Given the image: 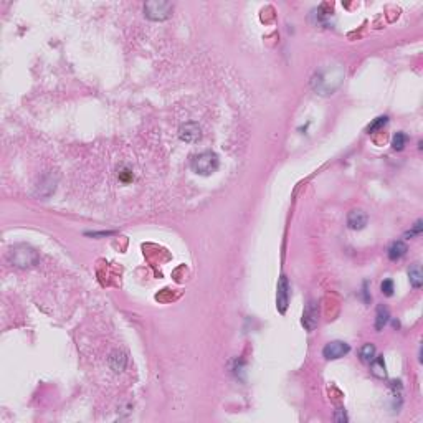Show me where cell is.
<instances>
[{
	"label": "cell",
	"instance_id": "cell-1",
	"mask_svg": "<svg viewBox=\"0 0 423 423\" xmlns=\"http://www.w3.org/2000/svg\"><path fill=\"white\" fill-rule=\"evenodd\" d=\"M219 165L220 160L215 152H202V154L194 156L190 160L192 171L199 174V176H210L219 169Z\"/></svg>",
	"mask_w": 423,
	"mask_h": 423
},
{
	"label": "cell",
	"instance_id": "cell-2",
	"mask_svg": "<svg viewBox=\"0 0 423 423\" xmlns=\"http://www.w3.org/2000/svg\"><path fill=\"white\" fill-rule=\"evenodd\" d=\"M38 260H40L38 253L27 245H19V246L12 248V251H10L12 265L17 268H22V269L35 267V265L38 263Z\"/></svg>",
	"mask_w": 423,
	"mask_h": 423
},
{
	"label": "cell",
	"instance_id": "cell-3",
	"mask_svg": "<svg viewBox=\"0 0 423 423\" xmlns=\"http://www.w3.org/2000/svg\"><path fill=\"white\" fill-rule=\"evenodd\" d=\"M174 5L164 0H151L144 3V15L152 22H164L171 19Z\"/></svg>",
	"mask_w": 423,
	"mask_h": 423
},
{
	"label": "cell",
	"instance_id": "cell-4",
	"mask_svg": "<svg viewBox=\"0 0 423 423\" xmlns=\"http://www.w3.org/2000/svg\"><path fill=\"white\" fill-rule=\"evenodd\" d=\"M349 351H351L349 344L342 342V341H333V342L326 344V347L322 349V356H324V359H328V360H335V359H341V357L349 354Z\"/></svg>",
	"mask_w": 423,
	"mask_h": 423
},
{
	"label": "cell",
	"instance_id": "cell-5",
	"mask_svg": "<svg viewBox=\"0 0 423 423\" xmlns=\"http://www.w3.org/2000/svg\"><path fill=\"white\" fill-rule=\"evenodd\" d=\"M288 303H289V283L286 276H281L278 281V291H276V306L281 314L286 312Z\"/></svg>",
	"mask_w": 423,
	"mask_h": 423
},
{
	"label": "cell",
	"instance_id": "cell-6",
	"mask_svg": "<svg viewBox=\"0 0 423 423\" xmlns=\"http://www.w3.org/2000/svg\"><path fill=\"white\" fill-rule=\"evenodd\" d=\"M317 321H319V309H317V304L314 301H309L306 309L303 312V326L306 328L309 333L316 329Z\"/></svg>",
	"mask_w": 423,
	"mask_h": 423
},
{
	"label": "cell",
	"instance_id": "cell-7",
	"mask_svg": "<svg viewBox=\"0 0 423 423\" xmlns=\"http://www.w3.org/2000/svg\"><path fill=\"white\" fill-rule=\"evenodd\" d=\"M202 133H200V126L197 123H185L178 129V137L184 142H195L199 141Z\"/></svg>",
	"mask_w": 423,
	"mask_h": 423
},
{
	"label": "cell",
	"instance_id": "cell-8",
	"mask_svg": "<svg viewBox=\"0 0 423 423\" xmlns=\"http://www.w3.org/2000/svg\"><path fill=\"white\" fill-rule=\"evenodd\" d=\"M367 213L364 210H351L347 215V225L352 230H362L367 225Z\"/></svg>",
	"mask_w": 423,
	"mask_h": 423
},
{
	"label": "cell",
	"instance_id": "cell-9",
	"mask_svg": "<svg viewBox=\"0 0 423 423\" xmlns=\"http://www.w3.org/2000/svg\"><path fill=\"white\" fill-rule=\"evenodd\" d=\"M126 364H128V357H126L124 352L121 351H114L110 357V365L114 372H123L126 369Z\"/></svg>",
	"mask_w": 423,
	"mask_h": 423
},
{
	"label": "cell",
	"instance_id": "cell-10",
	"mask_svg": "<svg viewBox=\"0 0 423 423\" xmlns=\"http://www.w3.org/2000/svg\"><path fill=\"white\" fill-rule=\"evenodd\" d=\"M407 255V245L402 242V240H399V242H394L389 248V258L392 261H399L402 260L403 256Z\"/></svg>",
	"mask_w": 423,
	"mask_h": 423
},
{
	"label": "cell",
	"instance_id": "cell-11",
	"mask_svg": "<svg viewBox=\"0 0 423 423\" xmlns=\"http://www.w3.org/2000/svg\"><path fill=\"white\" fill-rule=\"evenodd\" d=\"M408 278H410V285H412L413 288H422L423 285V273H422V268L420 265H413V267H410L408 269Z\"/></svg>",
	"mask_w": 423,
	"mask_h": 423
},
{
	"label": "cell",
	"instance_id": "cell-12",
	"mask_svg": "<svg viewBox=\"0 0 423 423\" xmlns=\"http://www.w3.org/2000/svg\"><path fill=\"white\" fill-rule=\"evenodd\" d=\"M370 372L377 378H387V370H385V364H383L382 357H376V359L370 362Z\"/></svg>",
	"mask_w": 423,
	"mask_h": 423
},
{
	"label": "cell",
	"instance_id": "cell-13",
	"mask_svg": "<svg viewBox=\"0 0 423 423\" xmlns=\"http://www.w3.org/2000/svg\"><path fill=\"white\" fill-rule=\"evenodd\" d=\"M377 351H376V346L374 344H365V346L360 347L359 351V356H360V360L365 362V364H370L374 359H376Z\"/></svg>",
	"mask_w": 423,
	"mask_h": 423
},
{
	"label": "cell",
	"instance_id": "cell-14",
	"mask_svg": "<svg viewBox=\"0 0 423 423\" xmlns=\"http://www.w3.org/2000/svg\"><path fill=\"white\" fill-rule=\"evenodd\" d=\"M389 317H390L389 309L380 304V306L377 308V314H376V329H377V331H382L383 326H385L387 322H389Z\"/></svg>",
	"mask_w": 423,
	"mask_h": 423
},
{
	"label": "cell",
	"instance_id": "cell-15",
	"mask_svg": "<svg viewBox=\"0 0 423 423\" xmlns=\"http://www.w3.org/2000/svg\"><path fill=\"white\" fill-rule=\"evenodd\" d=\"M407 141H408L407 134L397 133L394 136V139H392V147H394L395 151H403V147L407 146Z\"/></svg>",
	"mask_w": 423,
	"mask_h": 423
},
{
	"label": "cell",
	"instance_id": "cell-16",
	"mask_svg": "<svg viewBox=\"0 0 423 423\" xmlns=\"http://www.w3.org/2000/svg\"><path fill=\"white\" fill-rule=\"evenodd\" d=\"M387 123H389V117H387V116H380V117H377V119L369 126L367 131H369V133H376V131L383 128V126H385Z\"/></svg>",
	"mask_w": 423,
	"mask_h": 423
},
{
	"label": "cell",
	"instance_id": "cell-17",
	"mask_svg": "<svg viewBox=\"0 0 423 423\" xmlns=\"http://www.w3.org/2000/svg\"><path fill=\"white\" fill-rule=\"evenodd\" d=\"M380 289H382V293L385 294V296H392L394 294V281L392 280H385L380 285Z\"/></svg>",
	"mask_w": 423,
	"mask_h": 423
},
{
	"label": "cell",
	"instance_id": "cell-18",
	"mask_svg": "<svg viewBox=\"0 0 423 423\" xmlns=\"http://www.w3.org/2000/svg\"><path fill=\"white\" fill-rule=\"evenodd\" d=\"M422 223H423V222H422V220H418L417 223H415V226H413V228L410 230V232H407V235H405V237H410V238H412V237H415V235H420V233H422V228H423V225H422Z\"/></svg>",
	"mask_w": 423,
	"mask_h": 423
},
{
	"label": "cell",
	"instance_id": "cell-19",
	"mask_svg": "<svg viewBox=\"0 0 423 423\" xmlns=\"http://www.w3.org/2000/svg\"><path fill=\"white\" fill-rule=\"evenodd\" d=\"M334 420H335V422H339V423L347 422V415H346V412H344V408H339L337 412H335Z\"/></svg>",
	"mask_w": 423,
	"mask_h": 423
}]
</instances>
